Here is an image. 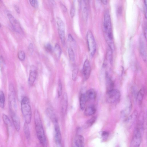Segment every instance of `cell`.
I'll return each mask as SVG.
<instances>
[{
    "mask_svg": "<svg viewBox=\"0 0 147 147\" xmlns=\"http://www.w3.org/2000/svg\"><path fill=\"white\" fill-rule=\"evenodd\" d=\"M103 29L105 36L109 48L113 50L114 45L113 40V34L111 18L109 11L107 10L104 16Z\"/></svg>",
    "mask_w": 147,
    "mask_h": 147,
    "instance_id": "1",
    "label": "cell"
},
{
    "mask_svg": "<svg viewBox=\"0 0 147 147\" xmlns=\"http://www.w3.org/2000/svg\"><path fill=\"white\" fill-rule=\"evenodd\" d=\"M34 121L37 138L41 145L45 146L46 144V138L40 114L37 110H35L34 111Z\"/></svg>",
    "mask_w": 147,
    "mask_h": 147,
    "instance_id": "2",
    "label": "cell"
},
{
    "mask_svg": "<svg viewBox=\"0 0 147 147\" xmlns=\"http://www.w3.org/2000/svg\"><path fill=\"white\" fill-rule=\"evenodd\" d=\"M21 110L25 122L29 124L32 118V111L29 99L24 96L21 101Z\"/></svg>",
    "mask_w": 147,
    "mask_h": 147,
    "instance_id": "3",
    "label": "cell"
},
{
    "mask_svg": "<svg viewBox=\"0 0 147 147\" xmlns=\"http://www.w3.org/2000/svg\"><path fill=\"white\" fill-rule=\"evenodd\" d=\"M121 94L119 90L113 89L107 91L106 96L107 101L110 103H115L120 100Z\"/></svg>",
    "mask_w": 147,
    "mask_h": 147,
    "instance_id": "4",
    "label": "cell"
},
{
    "mask_svg": "<svg viewBox=\"0 0 147 147\" xmlns=\"http://www.w3.org/2000/svg\"><path fill=\"white\" fill-rule=\"evenodd\" d=\"M86 38L89 53L91 57H93L96 51V44L93 35L90 30L87 32Z\"/></svg>",
    "mask_w": 147,
    "mask_h": 147,
    "instance_id": "5",
    "label": "cell"
},
{
    "mask_svg": "<svg viewBox=\"0 0 147 147\" xmlns=\"http://www.w3.org/2000/svg\"><path fill=\"white\" fill-rule=\"evenodd\" d=\"M15 92L13 85L10 84L9 86L8 100L10 111L15 112L17 109V104L15 99Z\"/></svg>",
    "mask_w": 147,
    "mask_h": 147,
    "instance_id": "6",
    "label": "cell"
},
{
    "mask_svg": "<svg viewBox=\"0 0 147 147\" xmlns=\"http://www.w3.org/2000/svg\"><path fill=\"white\" fill-rule=\"evenodd\" d=\"M54 123V140L57 147H62L60 129L56 118L53 120Z\"/></svg>",
    "mask_w": 147,
    "mask_h": 147,
    "instance_id": "7",
    "label": "cell"
},
{
    "mask_svg": "<svg viewBox=\"0 0 147 147\" xmlns=\"http://www.w3.org/2000/svg\"><path fill=\"white\" fill-rule=\"evenodd\" d=\"M57 22L59 37L63 45L65 44V28L64 23L61 19L57 17Z\"/></svg>",
    "mask_w": 147,
    "mask_h": 147,
    "instance_id": "8",
    "label": "cell"
},
{
    "mask_svg": "<svg viewBox=\"0 0 147 147\" xmlns=\"http://www.w3.org/2000/svg\"><path fill=\"white\" fill-rule=\"evenodd\" d=\"M141 142V135L138 128L134 131L130 147H140Z\"/></svg>",
    "mask_w": 147,
    "mask_h": 147,
    "instance_id": "9",
    "label": "cell"
},
{
    "mask_svg": "<svg viewBox=\"0 0 147 147\" xmlns=\"http://www.w3.org/2000/svg\"><path fill=\"white\" fill-rule=\"evenodd\" d=\"M7 17L14 30L19 33L22 32L21 25L18 20L11 14L8 13Z\"/></svg>",
    "mask_w": 147,
    "mask_h": 147,
    "instance_id": "10",
    "label": "cell"
},
{
    "mask_svg": "<svg viewBox=\"0 0 147 147\" xmlns=\"http://www.w3.org/2000/svg\"><path fill=\"white\" fill-rule=\"evenodd\" d=\"M91 72V68L89 61L86 59L83 67L82 73L84 79L86 80L89 78Z\"/></svg>",
    "mask_w": 147,
    "mask_h": 147,
    "instance_id": "11",
    "label": "cell"
},
{
    "mask_svg": "<svg viewBox=\"0 0 147 147\" xmlns=\"http://www.w3.org/2000/svg\"><path fill=\"white\" fill-rule=\"evenodd\" d=\"M37 74V71L36 67L34 65H32L30 67L28 78V83L30 86H32L34 84Z\"/></svg>",
    "mask_w": 147,
    "mask_h": 147,
    "instance_id": "12",
    "label": "cell"
},
{
    "mask_svg": "<svg viewBox=\"0 0 147 147\" xmlns=\"http://www.w3.org/2000/svg\"><path fill=\"white\" fill-rule=\"evenodd\" d=\"M13 123L16 130L19 131L20 130V124L19 118L16 112L10 111Z\"/></svg>",
    "mask_w": 147,
    "mask_h": 147,
    "instance_id": "13",
    "label": "cell"
},
{
    "mask_svg": "<svg viewBox=\"0 0 147 147\" xmlns=\"http://www.w3.org/2000/svg\"><path fill=\"white\" fill-rule=\"evenodd\" d=\"M84 138L81 135H77L75 137L73 147H84Z\"/></svg>",
    "mask_w": 147,
    "mask_h": 147,
    "instance_id": "14",
    "label": "cell"
},
{
    "mask_svg": "<svg viewBox=\"0 0 147 147\" xmlns=\"http://www.w3.org/2000/svg\"><path fill=\"white\" fill-rule=\"evenodd\" d=\"M87 101H92L94 100L96 97V93L93 89L88 90L85 94Z\"/></svg>",
    "mask_w": 147,
    "mask_h": 147,
    "instance_id": "15",
    "label": "cell"
},
{
    "mask_svg": "<svg viewBox=\"0 0 147 147\" xmlns=\"http://www.w3.org/2000/svg\"><path fill=\"white\" fill-rule=\"evenodd\" d=\"M68 105V98L67 94L65 92L63 96L61 101V110L62 112L65 114L67 110Z\"/></svg>",
    "mask_w": 147,
    "mask_h": 147,
    "instance_id": "16",
    "label": "cell"
},
{
    "mask_svg": "<svg viewBox=\"0 0 147 147\" xmlns=\"http://www.w3.org/2000/svg\"><path fill=\"white\" fill-rule=\"evenodd\" d=\"M96 111L95 106L93 105H88L84 109V114L86 116H90L94 114Z\"/></svg>",
    "mask_w": 147,
    "mask_h": 147,
    "instance_id": "17",
    "label": "cell"
},
{
    "mask_svg": "<svg viewBox=\"0 0 147 147\" xmlns=\"http://www.w3.org/2000/svg\"><path fill=\"white\" fill-rule=\"evenodd\" d=\"M87 101L85 94H82L80 97L79 102L80 109L82 110H84L86 107Z\"/></svg>",
    "mask_w": 147,
    "mask_h": 147,
    "instance_id": "18",
    "label": "cell"
},
{
    "mask_svg": "<svg viewBox=\"0 0 147 147\" xmlns=\"http://www.w3.org/2000/svg\"><path fill=\"white\" fill-rule=\"evenodd\" d=\"M106 80L107 91L113 89L114 83L107 74H106Z\"/></svg>",
    "mask_w": 147,
    "mask_h": 147,
    "instance_id": "19",
    "label": "cell"
},
{
    "mask_svg": "<svg viewBox=\"0 0 147 147\" xmlns=\"http://www.w3.org/2000/svg\"><path fill=\"white\" fill-rule=\"evenodd\" d=\"M24 134L26 138L28 140L30 138V133L28 124L25 123L23 128Z\"/></svg>",
    "mask_w": 147,
    "mask_h": 147,
    "instance_id": "20",
    "label": "cell"
},
{
    "mask_svg": "<svg viewBox=\"0 0 147 147\" xmlns=\"http://www.w3.org/2000/svg\"><path fill=\"white\" fill-rule=\"evenodd\" d=\"M96 120L95 117H93L87 120L84 125V127L86 129L91 126L95 122Z\"/></svg>",
    "mask_w": 147,
    "mask_h": 147,
    "instance_id": "21",
    "label": "cell"
},
{
    "mask_svg": "<svg viewBox=\"0 0 147 147\" xmlns=\"http://www.w3.org/2000/svg\"><path fill=\"white\" fill-rule=\"evenodd\" d=\"M2 118L4 124L7 127H10L12 126L11 122L7 115L5 114H3Z\"/></svg>",
    "mask_w": 147,
    "mask_h": 147,
    "instance_id": "22",
    "label": "cell"
},
{
    "mask_svg": "<svg viewBox=\"0 0 147 147\" xmlns=\"http://www.w3.org/2000/svg\"><path fill=\"white\" fill-rule=\"evenodd\" d=\"M144 93V90L143 88H141L138 92L137 95V99L139 104H141Z\"/></svg>",
    "mask_w": 147,
    "mask_h": 147,
    "instance_id": "23",
    "label": "cell"
},
{
    "mask_svg": "<svg viewBox=\"0 0 147 147\" xmlns=\"http://www.w3.org/2000/svg\"><path fill=\"white\" fill-rule=\"evenodd\" d=\"M5 96L3 92L0 90V107L2 109L4 107Z\"/></svg>",
    "mask_w": 147,
    "mask_h": 147,
    "instance_id": "24",
    "label": "cell"
},
{
    "mask_svg": "<svg viewBox=\"0 0 147 147\" xmlns=\"http://www.w3.org/2000/svg\"><path fill=\"white\" fill-rule=\"evenodd\" d=\"M54 51L55 53L58 58H60L61 53V50L59 45L58 44L55 45Z\"/></svg>",
    "mask_w": 147,
    "mask_h": 147,
    "instance_id": "25",
    "label": "cell"
},
{
    "mask_svg": "<svg viewBox=\"0 0 147 147\" xmlns=\"http://www.w3.org/2000/svg\"><path fill=\"white\" fill-rule=\"evenodd\" d=\"M68 54L70 59L72 61H74L75 59V56L74 51L71 48L68 49Z\"/></svg>",
    "mask_w": 147,
    "mask_h": 147,
    "instance_id": "26",
    "label": "cell"
},
{
    "mask_svg": "<svg viewBox=\"0 0 147 147\" xmlns=\"http://www.w3.org/2000/svg\"><path fill=\"white\" fill-rule=\"evenodd\" d=\"M18 57L19 59L21 61H23L25 58V54L24 51L22 50L20 51L18 53Z\"/></svg>",
    "mask_w": 147,
    "mask_h": 147,
    "instance_id": "27",
    "label": "cell"
},
{
    "mask_svg": "<svg viewBox=\"0 0 147 147\" xmlns=\"http://www.w3.org/2000/svg\"><path fill=\"white\" fill-rule=\"evenodd\" d=\"M62 86L60 80L59 81L57 89V94L59 98L60 97L62 94Z\"/></svg>",
    "mask_w": 147,
    "mask_h": 147,
    "instance_id": "28",
    "label": "cell"
},
{
    "mask_svg": "<svg viewBox=\"0 0 147 147\" xmlns=\"http://www.w3.org/2000/svg\"><path fill=\"white\" fill-rule=\"evenodd\" d=\"M78 73V69L75 68L73 69L72 71V78L73 81H75L76 79Z\"/></svg>",
    "mask_w": 147,
    "mask_h": 147,
    "instance_id": "29",
    "label": "cell"
},
{
    "mask_svg": "<svg viewBox=\"0 0 147 147\" xmlns=\"http://www.w3.org/2000/svg\"><path fill=\"white\" fill-rule=\"evenodd\" d=\"M31 5L33 7H37L38 5V1L36 0H30L29 1Z\"/></svg>",
    "mask_w": 147,
    "mask_h": 147,
    "instance_id": "30",
    "label": "cell"
},
{
    "mask_svg": "<svg viewBox=\"0 0 147 147\" xmlns=\"http://www.w3.org/2000/svg\"><path fill=\"white\" fill-rule=\"evenodd\" d=\"M45 48L46 50L49 52H51L53 51V47L50 43L47 44L45 46Z\"/></svg>",
    "mask_w": 147,
    "mask_h": 147,
    "instance_id": "31",
    "label": "cell"
},
{
    "mask_svg": "<svg viewBox=\"0 0 147 147\" xmlns=\"http://www.w3.org/2000/svg\"><path fill=\"white\" fill-rule=\"evenodd\" d=\"M88 8L86 5L84 6L83 9V14L85 19L87 18L88 15Z\"/></svg>",
    "mask_w": 147,
    "mask_h": 147,
    "instance_id": "32",
    "label": "cell"
},
{
    "mask_svg": "<svg viewBox=\"0 0 147 147\" xmlns=\"http://www.w3.org/2000/svg\"><path fill=\"white\" fill-rule=\"evenodd\" d=\"M75 9L74 6H73L71 8L70 12V15L72 18H73L75 14Z\"/></svg>",
    "mask_w": 147,
    "mask_h": 147,
    "instance_id": "33",
    "label": "cell"
},
{
    "mask_svg": "<svg viewBox=\"0 0 147 147\" xmlns=\"http://www.w3.org/2000/svg\"><path fill=\"white\" fill-rule=\"evenodd\" d=\"M67 40L70 43H73L74 41V39L70 34H69L68 35Z\"/></svg>",
    "mask_w": 147,
    "mask_h": 147,
    "instance_id": "34",
    "label": "cell"
},
{
    "mask_svg": "<svg viewBox=\"0 0 147 147\" xmlns=\"http://www.w3.org/2000/svg\"><path fill=\"white\" fill-rule=\"evenodd\" d=\"M108 135V133L106 131H104L102 134V138L105 139L107 138Z\"/></svg>",
    "mask_w": 147,
    "mask_h": 147,
    "instance_id": "35",
    "label": "cell"
},
{
    "mask_svg": "<svg viewBox=\"0 0 147 147\" xmlns=\"http://www.w3.org/2000/svg\"><path fill=\"white\" fill-rule=\"evenodd\" d=\"M144 11L145 15L146 18L147 17V9H146V4H147V0H144Z\"/></svg>",
    "mask_w": 147,
    "mask_h": 147,
    "instance_id": "36",
    "label": "cell"
},
{
    "mask_svg": "<svg viewBox=\"0 0 147 147\" xmlns=\"http://www.w3.org/2000/svg\"><path fill=\"white\" fill-rule=\"evenodd\" d=\"M14 8L17 13H20V9L19 7L17 5H15L14 6Z\"/></svg>",
    "mask_w": 147,
    "mask_h": 147,
    "instance_id": "37",
    "label": "cell"
},
{
    "mask_svg": "<svg viewBox=\"0 0 147 147\" xmlns=\"http://www.w3.org/2000/svg\"><path fill=\"white\" fill-rule=\"evenodd\" d=\"M61 7L63 11L64 12H66V11L67 9L65 6H64L63 5L61 4Z\"/></svg>",
    "mask_w": 147,
    "mask_h": 147,
    "instance_id": "38",
    "label": "cell"
},
{
    "mask_svg": "<svg viewBox=\"0 0 147 147\" xmlns=\"http://www.w3.org/2000/svg\"><path fill=\"white\" fill-rule=\"evenodd\" d=\"M33 45L32 43H30L29 46V49L30 51H32L33 49Z\"/></svg>",
    "mask_w": 147,
    "mask_h": 147,
    "instance_id": "39",
    "label": "cell"
},
{
    "mask_svg": "<svg viewBox=\"0 0 147 147\" xmlns=\"http://www.w3.org/2000/svg\"><path fill=\"white\" fill-rule=\"evenodd\" d=\"M147 27L146 25V26H145L144 27V35L145 37H146V32H147Z\"/></svg>",
    "mask_w": 147,
    "mask_h": 147,
    "instance_id": "40",
    "label": "cell"
},
{
    "mask_svg": "<svg viewBox=\"0 0 147 147\" xmlns=\"http://www.w3.org/2000/svg\"><path fill=\"white\" fill-rule=\"evenodd\" d=\"M101 1L102 2V3L104 4H106L107 3V1L106 0H102Z\"/></svg>",
    "mask_w": 147,
    "mask_h": 147,
    "instance_id": "41",
    "label": "cell"
},
{
    "mask_svg": "<svg viewBox=\"0 0 147 147\" xmlns=\"http://www.w3.org/2000/svg\"><path fill=\"white\" fill-rule=\"evenodd\" d=\"M1 24L0 23V28L1 27Z\"/></svg>",
    "mask_w": 147,
    "mask_h": 147,
    "instance_id": "42",
    "label": "cell"
}]
</instances>
